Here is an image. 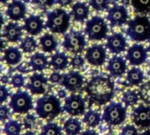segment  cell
<instances>
[{"label":"cell","mask_w":150,"mask_h":135,"mask_svg":"<svg viewBox=\"0 0 150 135\" xmlns=\"http://www.w3.org/2000/svg\"><path fill=\"white\" fill-rule=\"evenodd\" d=\"M10 96V92L8 89L4 85L0 84V104L4 103Z\"/></svg>","instance_id":"7bdbcfd3"},{"label":"cell","mask_w":150,"mask_h":135,"mask_svg":"<svg viewBox=\"0 0 150 135\" xmlns=\"http://www.w3.org/2000/svg\"><path fill=\"white\" fill-rule=\"evenodd\" d=\"M127 68L126 60L121 56L114 55L109 60L106 69L112 76L120 77L127 72Z\"/></svg>","instance_id":"d6986e66"},{"label":"cell","mask_w":150,"mask_h":135,"mask_svg":"<svg viewBox=\"0 0 150 135\" xmlns=\"http://www.w3.org/2000/svg\"><path fill=\"white\" fill-rule=\"evenodd\" d=\"M38 47L37 40L33 38V36H26L24 40H22L19 48L22 50L23 53L25 54H32L33 53Z\"/></svg>","instance_id":"f1b7e54d"},{"label":"cell","mask_w":150,"mask_h":135,"mask_svg":"<svg viewBox=\"0 0 150 135\" xmlns=\"http://www.w3.org/2000/svg\"><path fill=\"white\" fill-rule=\"evenodd\" d=\"M9 107L14 113L26 114L33 108V98L26 91H17L11 97Z\"/></svg>","instance_id":"52a82bcc"},{"label":"cell","mask_w":150,"mask_h":135,"mask_svg":"<svg viewBox=\"0 0 150 135\" xmlns=\"http://www.w3.org/2000/svg\"><path fill=\"white\" fill-rule=\"evenodd\" d=\"M32 3H33L34 4L38 5L39 7L42 8V9H47L49 7H52L54 3L56 2L55 0H31Z\"/></svg>","instance_id":"f35d334b"},{"label":"cell","mask_w":150,"mask_h":135,"mask_svg":"<svg viewBox=\"0 0 150 135\" xmlns=\"http://www.w3.org/2000/svg\"><path fill=\"white\" fill-rule=\"evenodd\" d=\"M147 50H148V52H149L150 53V40H149V47H148V49H147Z\"/></svg>","instance_id":"11a10c76"},{"label":"cell","mask_w":150,"mask_h":135,"mask_svg":"<svg viewBox=\"0 0 150 135\" xmlns=\"http://www.w3.org/2000/svg\"><path fill=\"white\" fill-rule=\"evenodd\" d=\"M138 95L142 101L150 105V82H147L141 85Z\"/></svg>","instance_id":"836d02e7"},{"label":"cell","mask_w":150,"mask_h":135,"mask_svg":"<svg viewBox=\"0 0 150 135\" xmlns=\"http://www.w3.org/2000/svg\"><path fill=\"white\" fill-rule=\"evenodd\" d=\"M69 63L68 55L63 52H57L51 56V60L49 61V65L55 70L61 71L64 70L68 68Z\"/></svg>","instance_id":"603a6c76"},{"label":"cell","mask_w":150,"mask_h":135,"mask_svg":"<svg viewBox=\"0 0 150 135\" xmlns=\"http://www.w3.org/2000/svg\"><path fill=\"white\" fill-rule=\"evenodd\" d=\"M84 83V78L77 71H69L63 74L61 84L69 91L74 92L80 90Z\"/></svg>","instance_id":"4fadbf2b"},{"label":"cell","mask_w":150,"mask_h":135,"mask_svg":"<svg viewBox=\"0 0 150 135\" xmlns=\"http://www.w3.org/2000/svg\"><path fill=\"white\" fill-rule=\"evenodd\" d=\"M90 5L97 11H104L109 8L110 0H90Z\"/></svg>","instance_id":"e575fe53"},{"label":"cell","mask_w":150,"mask_h":135,"mask_svg":"<svg viewBox=\"0 0 150 135\" xmlns=\"http://www.w3.org/2000/svg\"><path fill=\"white\" fill-rule=\"evenodd\" d=\"M127 34L131 40L144 42L150 40V19L145 15H138L127 23Z\"/></svg>","instance_id":"3957f363"},{"label":"cell","mask_w":150,"mask_h":135,"mask_svg":"<svg viewBox=\"0 0 150 135\" xmlns=\"http://www.w3.org/2000/svg\"><path fill=\"white\" fill-rule=\"evenodd\" d=\"M36 123V117H34L33 114L26 113V115L23 119V125L25 129L31 130L34 127Z\"/></svg>","instance_id":"8d00e7d4"},{"label":"cell","mask_w":150,"mask_h":135,"mask_svg":"<svg viewBox=\"0 0 150 135\" xmlns=\"http://www.w3.org/2000/svg\"><path fill=\"white\" fill-rule=\"evenodd\" d=\"M22 135H37L35 133H33V132H32V131H26L24 134Z\"/></svg>","instance_id":"816d5d0a"},{"label":"cell","mask_w":150,"mask_h":135,"mask_svg":"<svg viewBox=\"0 0 150 135\" xmlns=\"http://www.w3.org/2000/svg\"><path fill=\"white\" fill-rule=\"evenodd\" d=\"M23 36V26L19 25L17 22H10L3 30V37L9 42H18Z\"/></svg>","instance_id":"ffe728a7"},{"label":"cell","mask_w":150,"mask_h":135,"mask_svg":"<svg viewBox=\"0 0 150 135\" xmlns=\"http://www.w3.org/2000/svg\"><path fill=\"white\" fill-rule=\"evenodd\" d=\"M73 2V0H56V4H58L59 5H61L62 7H65L68 6L69 4H71Z\"/></svg>","instance_id":"f6af8a7d"},{"label":"cell","mask_w":150,"mask_h":135,"mask_svg":"<svg viewBox=\"0 0 150 135\" xmlns=\"http://www.w3.org/2000/svg\"><path fill=\"white\" fill-rule=\"evenodd\" d=\"M120 135H138V130L134 125H127L122 128Z\"/></svg>","instance_id":"ab89813d"},{"label":"cell","mask_w":150,"mask_h":135,"mask_svg":"<svg viewBox=\"0 0 150 135\" xmlns=\"http://www.w3.org/2000/svg\"><path fill=\"white\" fill-rule=\"evenodd\" d=\"M11 85L16 88V89H20L25 85V77L23 76V74L18 73L15 74L11 80Z\"/></svg>","instance_id":"d590c367"},{"label":"cell","mask_w":150,"mask_h":135,"mask_svg":"<svg viewBox=\"0 0 150 135\" xmlns=\"http://www.w3.org/2000/svg\"><path fill=\"white\" fill-rule=\"evenodd\" d=\"M85 59L81 54H75L70 61V65L74 69H81L84 66Z\"/></svg>","instance_id":"74e56055"},{"label":"cell","mask_w":150,"mask_h":135,"mask_svg":"<svg viewBox=\"0 0 150 135\" xmlns=\"http://www.w3.org/2000/svg\"><path fill=\"white\" fill-rule=\"evenodd\" d=\"M126 59L130 65L140 66L147 61L148 50L142 44H134L127 49Z\"/></svg>","instance_id":"7c38bea8"},{"label":"cell","mask_w":150,"mask_h":135,"mask_svg":"<svg viewBox=\"0 0 150 135\" xmlns=\"http://www.w3.org/2000/svg\"><path fill=\"white\" fill-rule=\"evenodd\" d=\"M81 135H98V133H97L96 131H94V130H92V129H87V130H85V131L82 132V133H81Z\"/></svg>","instance_id":"bcb514c9"},{"label":"cell","mask_w":150,"mask_h":135,"mask_svg":"<svg viewBox=\"0 0 150 135\" xmlns=\"http://www.w3.org/2000/svg\"><path fill=\"white\" fill-rule=\"evenodd\" d=\"M90 105H104L109 103L115 94V84L110 76L100 75L92 77L85 86Z\"/></svg>","instance_id":"6da1fadb"},{"label":"cell","mask_w":150,"mask_h":135,"mask_svg":"<svg viewBox=\"0 0 150 135\" xmlns=\"http://www.w3.org/2000/svg\"><path fill=\"white\" fill-rule=\"evenodd\" d=\"M58 96H59L60 98H66V96H67L66 91H65L64 90H60L58 91Z\"/></svg>","instance_id":"7dc6e473"},{"label":"cell","mask_w":150,"mask_h":135,"mask_svg":"<svg viewBox=\"0 0 150 135\" xmlns=\"http://www.w3.org/2000/svg\"><path fill=\"white\" fill-rule=\"evenodd\" d=\"M48 79L42 73L34 72L29 78V82L26 84V89L30 90L33 95H41L46 91Z\"/></svg>","instance_id":"5bb4252c"},{"label":"cell","mask_w":150,"mask_h":135,"mask_svg":"<svg viewBox=\"0 0 150 135\" xmlns=\"http://www.w3.org/2000/svg\"><path fill=\"white\" fill-rule=\"evenodd\" d=\"M107 53L106 47L101 44H94L87 48L85 54V60L92 66H103L106 61Z\"/></svg>","instance_id":"30bf717a"},{"label":"cell","mask_w":150,"mask_h":135,"mask_svg":"<svg viewBox=\"0 0 150 135\" xmlns=\"http://www.w3.org/2000/svg\"><path fill=\"white\" fill-rule=\"evenodd\" d=\"M29 64H30L33 71H34V72L40 71L41 72L47 68V66L49 65V62H48L47 57L45 54L36 52L31 55Z\"/></svg>","instance_id":"7402d4cb"},{"label":"cell","mask_w":150,"mask_h":135,"mask_svg":"<svg viewBox=\"0 0 150 135\" xmlns=\"http://www.w3.org/2000/svg\"><path fill=\"white\" fill-rule=\"evenodd\" d=\"M127 81L131 86H139L144 81V73L139 68H132L127 72Z\"/></svg>","instance_id":"484cf974"},{"label":"cell","mask_w":150,"mask_h":135,"mask_svg":"<svg viewBox=\"0 0 150 135\" xmlns=\"http://www.w3.org/2000/svg\"><path fill=\"white\" fill-rule=\"evenodd\" d=\"M63 131L67 135H78L82 131V123L75 118L68 119L63 125Z\"/></svg>","instance_id":"4316f807"},{"label":"cell","mask_w":150,"mask_h":135,"mask_svg":"<svg viewBox=\"0 0 150 135\" xmlns=\"http://www.w3.org/2000/svg\"><path fill=\"white\" fill-rule=\"evenodd\" d=\"M90 7L84 2H76L72 5L71 15L75 21L79 23H83L89 18Z\"/></svg>","instance_id":"44dd1931"},{"label":"cell","mask_w":150,"mask_h":135,"mask_svg":"<svg viewBox=\"0 0 150 135\" xmlns=\"http://www.w3.org/2000/svg\"><path fill=\"white\" fill-rule=\"evenodd\" d=\"M35 112L38 117L43 119L52 120L62 112L59 98L54 95H45L36 101Z\"/></svg>","instance_id":"7a4b0ae2"},{"label":"cell","mask_w":150,"mask_h":135,"mask_svg":"<svg viewBox=\"0 0 150 135\" xmlns=\"http://www.w3.org/2000/svg\"><path fill=\"white\" fill-rule=\"evenodd\" d=\"M31 66L28 62H21L19 65H18V67L16 68V69L20 73V74H26L29 73L31 71L32 69H30Z\"/></svg>","instance_id":"ee69618b"},{"label":"cell","mask_w":150,"mask_h":135,"mask_svg":"<svg viewBox=\"0 0 150 135\" xmlns=\"http://www.w3.org/2000/svg\"><path fill=\"white\" fill-rule=\"evenodd\" d=\"M10 108L5 105H0V121H5L9 119Z\"/></svg>","instance_id":"b9f144b4"},{"label":"cell","mask_w":150,"mask_h":135,"mask_svg":"<svg viewBox=\"0 0 150 135\" xmlns=\"http://www.w3.org/2000/svg\"><path fill=\"white\" fill-rule=\"evenodd\" d=\"M40 135H62V129L56 123L48 122L42 127Z\"/></svg>","instance_id":"4dcf8cb0"},{"label":"cell","mask_w":150,"mask_h":135,"mask_svg":"<svg viewBox=\"0 0 150 135\" xmlns=\"http://www.w3.org/2000/svg\"><path fill=\"white\" fill-rule=\"evenodd\" d=\"M25 2H26V1H27V2H29L30 0H25Z\"/></svg>","instance_id":"6f0895ef"},{"label":"cell","mask_w":150,"mask_h":135,"mask_svg":"<svg viewBox=\"0 0 150 135\" xmlns=\"http://www.w3.org/2000/svg\"><path fill=\"white\" fill-rule=\"evenodd\" d=\"M131 117L134 124L137 127L143 128L150 127V106L140 105L133 110Z\"/></svg>","instance_id":"2e32d148"},{"label":"cell","mask_w":150,"mask_h":135,"mask_svg":"<svg viewBox=\"0 0 150 135\" xmlns=\"http://www.w3.org/2000/svg\"><path fill=\"white\" fill-rule=\"evenodd\" d=\"M127 119V108L119 102H111L104 109L102 120L110 126H120Z\"/></svg>","instance_id":"8992f818"},{"label":"cell","mask_w":150,"mask_h":135,"mask_svg":"<svg viewBox=\"0 0 150 135\" xmlns=\"http://www.w3.org/2000/svg\"><path fill=\"white\" fill-rule=\"evenodd\" d=\"M106 18L112 26H122L127 23L129 14L125 6L115 4L109 9Z\"/></svg>","instance_id":"8fae6325"},{"label":"cell","mask_w":150,"mask_h":135,"mask_svg":"<svg viewBox=\"0 0 150 135\" xmlns=\"http://www.w3.org/2000/svg\"><path fill=\"white\" fill-rule=\"evenodd\" d=\"M45 24L43 19L38 15H30L25 18L23 30H25L30 36L39 35L44 29Z\"/></svg>","instance_id":"ac0fdd59"},{"label":"cell","mask_w":150,"mask_h":135,"mask_svg":"<svg viewBox=\"0 0 150 135\" xmlns=\"http://www.w3.org/2000/svg\"><path fill=\"white\" fill-rule=\"evenodd\" d=\"M1 82L3 83H9V79H8V76H4L2 78H1Z\"/></svg>","instance_id":"f907efd6"},{"label":"cell","mask_w":150,"mask_h":135,"mask_svg":"<svg viewBox=\"0 0 150 135\" xmlns=\"http://www.w3.org/2000/svg\"><path fill=\"white\" fill-rule=\"evenodd\" d=\"M8 1L9 0H0V3L1 4H6V3H8Z\"/></svg>","instance_id":"db71d44e"},{"label":"cell","mask_w":150,"mask_h":135,"mask_svg":"<svg viewBox=\"0 0 150 135\" xmlns=\"http://www.w3.org/2000/svg\"><path fill=\"white\" fill-rule=\"evenodd\" d=\"M149 75L150 76V66H149Z\"/></svg>","instance_id":"9f6ffc18"},{"label":"cell","mask_w":150,"mask_h":135,"mask_svg":"<svg viewBox=\"0 0 150 135\" xmlns=\"http://www.w3.org/2000/svg\"><path fill=\"white\" fill-rule=\"evenodd\" d=\"M4 61L11 65H18L22 60V52L17 47H9L4 51Z\"/></svg>","instance_id":"cb8c5ba5"},{"label":"cell","mask_w":150,"mask_h":135,"mask_svg":"<svg viewBox=\"0 0 150 135\" xmlns=\"http://www.w3.org/2000/svg\"><path fill=\"white\" fill-rule=\"evenodd\" d=\"M62 77H63V75H62L59 71H54V72H53L50 75L48 80H49L50 83L57 84V83H62Z\"/></svg>","instance_id":"60d3db41"},{"label":"cell","mask_w":150,"mask_h":135,"mask_svg":"<svg viewBox=\"0 0 150 135\" xmlns=\"http://www.w3.org/2000/svg\"><path fill=\"white\" fill-rule=\"evenodd\" d=\"M5 13L11 20L18 22L25 18L26 6L25 3L20 0H12L7 5Z\"/></svg>","instance_id":"e0dca14e"},{"label":"cell","mask_w":150,"mask_h":135,"mask_svg":"<svg viewBox=\"0 0 150 135\" xmlns=\"http://www.w3.org/2000/svg\"><path fill=\"white\" fill-rule=\"evenodd\" d=\"M85 101L82 96L71 94L65 98L62 110L72 117L83 115L85 112Z\"/></svg>","instance_id":"9c48e42d"},{"label":"cell","mask_w":150,"mask_h":135,"mask_svg":"<svg viewBox=\"0 0 150 135\" xmlns=\"http://www.w3.org/2000/svg\"><path fill=\"white\" fill-rule=\"evenodd\" d=\"M21 131L22 125L14 119H10L4 126V132L6 135H19Z\"/></svg>","instance_id":"f546056e"},{"label":"cell","mask_w":150,"mask_h":135,"mask_svg":"<svg viewBox=\"0 0 150 135\" xmlns=\"http://www.w3.org/2000/svg\"><path fill=\"white\" fill-rule=\"evenodd\" d=\"M101 120H102L101 115L93 110H89L86 113H84L83 119V123L86 124L91 128L97 127L100 124Z\"/></svg>","instance_id":"83f0119b"},{"label":"cell","mask_w":150,"mask_h":135,"mask_svg":"<svg viewBox=\"0 0 150 135\" xmlns=\"http://www.w3.org/2000/svg\"><path fill=\"white\" fill-rule=\"evenodd\" d=\"M4 41L3 38L0 36V53L4 50Z\"/></svg>","instance_id":"c3c4849f"},{"label":"cell","mask_w":150,"mask_h":135,"mask_svg":"<svg viewBox=\"0 0 150 135\" xmlns=\"http://www.w3.org/2000/svg\"><path fill=\"white\" fill-rule=\"evenodd\" d=\"M40 45L44 53H53L57 49L58 42L54 35L50 33H45L40 39Z\"/></svg>","instance_id":"d4e9b609"},{"label":"cell","mask_w":150,"mask_h":135,"mask_svg":"<svg viewBox=\"0 0 150 135\" xmlns=\"http://www.w3.org/2000/svg\"><path fill=\"white\" fill-rule=\"evenodd\" d=\"M139 98H140L139 95H138V93H136V91L128 90H127L123 94V96H122V102L124 103L126 107L134 106V105H135L138 103Z\"/></svg>","instance_id":"1f68e13d"},{"label":"cell","mask_w":150,"mask_h":135,"mask_svg":"<svg viewBox=\"0 0 150 135\" xmlns=\"http://www.w3.org/2000/svg\"><path fill=\"white\" fill-rule=\"evenodd\" d=\"M108 32V25L102 17L93 16L91 18L87 20L85 24L84 33L90 40H103L107 37Z\"/></svg>","instance_id":"5b68a950"},{"label":"cell","mask_w":150,"mask_h":135,"mask_svg":"<svg viewBox=\"0 0 150 135\" xmlns=\"http://www.w3.org/2000/svg\"><path fill=\"white\" fill-rule=\"evenodd\" d=\"M141 135H150V129H148V130L142 132V133L141 134Z\"/></svg>","instance_id":"f5cc1de1"},{"label":"cell","mask_w":150,"mask_h":135,"mask_svg":"<svg viewBox=\"0 0 150 135\" xmlns=\"http://www.w3.org/2000/svg\"><path fill=\"white\" fill-rule=\"evenodd\" d=\"M4 17H3L2 12L0 11V30H1L2 26L4 25Z\"/></svg>","instance_id":"681fc988"},{"label":"cell","mask_w":150,"mask_h":135,"mask_svg":"<svg viewBox=\"0 0 150 135\" xmlns=\"http://www.w3.org/2000/svg\"><path fill=\"white\" fill-rule=\"evenodd\" d=\"M131 4L135 12L144 14L150 12V0H131Z\"/></svg>","instance_id":"d6a6232c"},{"label":"cell","mask_w":150,"mask_h":135,"mask_svg":"<svg viewBox=\"0 0 150 135\" xmlns=\"http://www.w3.org/2000/svg\"><path fill=\"white\" fill-rule=\"evenodd\" d=\"M70 25V14L64 9L57 8L47 14L45 27L51 33L63 34Z\"/></svg>","instance_id":"277c9868"},{"label":"cell","mask_w":150,"mask_h":135,"mask_svg":"<svg viewBox=\"0 0 150 135\" xmlns=\"http://www.w3.org/2000/svg\"><path fill=\"white\" fill-rule=\"evenodd\" d=\"M127 46V40L121 33H112L106 39L105 47L112 54H119L125 52Z\"/></svg>","instance_id":"9a60e30c"},{"label":"cell","mask_w":150,"mask_h":135,"mask_svg":"<svg viewBox=\"0 0 150 135\" xmlns=\"http://www.w3.org/2000/svg\"><path fill=\"white\" fill-rule=\"evenodd\" d=\"M62 46L67 51L74 54H79L86 47V40L81 32L72 29L64 35Z\"/></svg>","instance_id":"ba28073f"}]
</instances>
